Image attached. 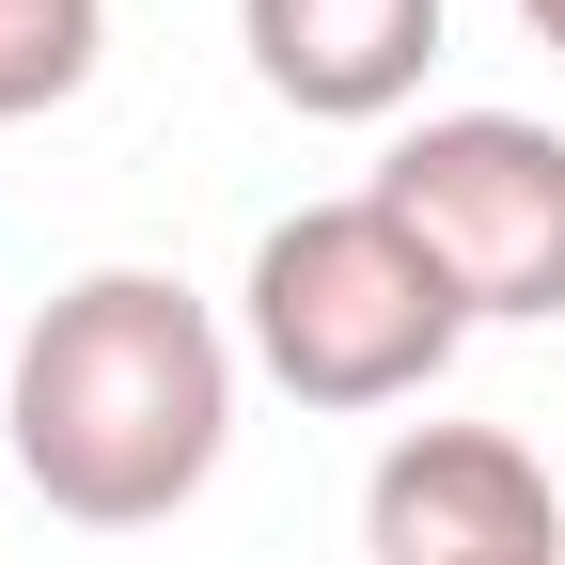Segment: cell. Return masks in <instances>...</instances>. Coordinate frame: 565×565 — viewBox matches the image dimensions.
<instances>
[{"label":"cell","mask_w":565,"mask_h":565,"mask_svg":"<svg viewBox=\"0 0 565 565\" xmlns=\"http://www.w3.org/2000/svg\"><path fill=\"white\" fill-rule=\"evenodd\" d=\"M236 47L299 126H393L440 63V0H236Z\"/></svg>","instance_id":"5"},{"label":"cell","mask_w":565,"mask_h":565,"mask_svg":"<svg viewBox=\"0 0 565 565\" xmlns=\"http://www.w3.org/2000/svg\"><path fill=\"white\" fill-rule=\"evenodd\" d=\"M236 315H252V362L299 393V408H408V393L471 345V299L440 282V252H424L377 189L267 221Z\"/></svg>","instance_id":"2"},{"label":"cell","mask_w":565,"mask_h":565,"mask_svg":"<svg viewBox=\"0 0 565 565\" xmlns=\"http://www.w3.org/2000/svg\"><path fill=\"white\" fill-rule=\"evenodd\" d=\"M95 47H110V0H0V126H32L95 79Z\"/></svg>","instance_id":"6"},{"label":"cell","mask_w":565,"mask_h":565,"mask_svg":"<svg viewBox=\"0 0 565 565\" xmlns=\"http://www.w3.org/2000/svg\"><path fill=\"white\" fill-rule=\"evenodd\" d=\"M362 550L377 565H565V503L503 424H408L362 471Z\"/></svg>","instance_id":"4"},{"label":"cell","mask_w":565,"mask_h":565,"mask_svg":"<svg viewBox=\"0 0 565 565\" xmlns=\"http://www.w3.org/2000/svg\"><path fill=\"white\" fill-rule=\"evenodd\" d=\"M519 32H534V47H550V63H565V0H519Z\"/></svg>","instance_id":"7"},{"label":"cell","mask_w":565,"mask_h":565,"mask_svg":"<svg viewBox=\"0 0 565 565\" xmlns=\"http://www.w3.org/2000/svg\"><path fill=\"white\" fill-rule=\"evenodd\" d=\"M0 440L47 487V519L79 534H141L173 519L236 440V345L189 299L173 267H95L17 330V377H0Z\"/></svg>","instance_id":"1"},{"label":"cell","mask_w":565,"mask_h":565,"mask_svg":"<svg viewBox=\"0 0 565 565\" xmlns=\"http://www.w3.org/2000/svg\"><path fill=\"white\" fill-rule=\"evenodd\" d=\"M377 204L440 252V282L519 330H565V141L534 110H424L393 158H377Z\"/></svg>","instance_id":"3"},{"label":"cell","mask_w":565,"mask_h":565,"mask_svg":"<svg viewBox=\"0 0 565 565\" xmlns=\"http://www.w3.org/2000/svg\"><path fill=\"white\" fill-rule=\"evenodd\" d=\"M0 377H17V345H0Z\"/></svg>","instance_id":"8"}]
</instances>
